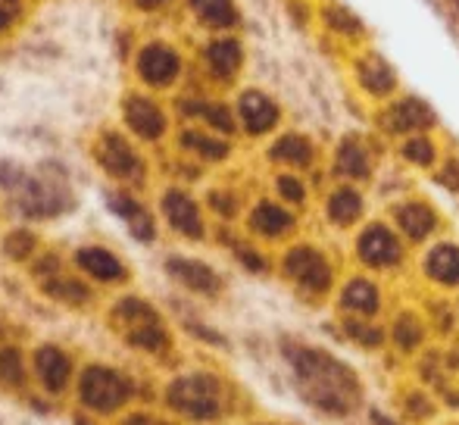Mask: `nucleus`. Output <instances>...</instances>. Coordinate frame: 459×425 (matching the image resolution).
<instances>
[{"mask_svg":"<svg viewBox=\"0 0 459 425\" xmlns=\"http://www.w3.org/2000/svg\"><path fill=\"white\" fill-rule=\"evenodd\" d=\"M381 126L387 132H419V128L435 126V113L419 98H403L381 116Z\"/></svg>","mask_w":459,"mask_h":425,"instance_id":"dca6fc26","label":"nucleus"},{"mask_svg":"<svg viewBox=\"0 0 459 425\" xmlns=\"http://www.w3.org/2000/svg\"><path fill=\"white\" fill-rule=\"evenodd\" d=\"M347 332H351V338H357L359 344L366 347H378L381 344V328H372L366 325V322H347Z\"/></svg>","mask_w":459,"mask_h":425,"instance_id":"e433bc0d","label":"nucleus"},{"mask_svg":"<svg viewBox=\"0 0 459 425\" xmlns=\"http://www.w3.org/2000/svg\"><path fill=\"white\" fill-rule=\"evenodd\" d=\"M394 341H397L403 351H412V347L422 344V325H419L416 317H400L397 328H394Z\"/></svg>","mask_w":459,"mask_h":425,"instance_id":"473e14b6","label":"nucleus"},{"mask_svg":"<svg viewBox=\"0 0 459 425\" xmlns=\"http://www.w3.org/2000/svg\"><path fill=\"white\" fill-rule=\"evenodd\" d=\"M160 210H163L166 222L185 238H204V216H200V207L187 191L182 188H166L163 197H160Z\"/></svg>","mask_w":459,"mask_h":425,"instance_id":"9d476101","label":"nucleus"},{"mask_svg":"<svg viewBox=\"0 0 459 425\" xmlns=\"http://www.w3.org/2000/svg\"><path fill=\"white\" fill-rule=\"evenodd\" d=\"M166 403L187 420H216L219 416V385L210 376L176 378L166 391Z\"/></svg>","mask_w":459,"mask_h":425,"instance_id":"20e7f679","label":"nucleus"},{"mask_svg":"<svg viewBox=\"0 0 459 425\" xmlns=\"http://www.w3.org/2000/svg\"><path fill=\"white\" fill-rule=\"evenodd\" d=\"M25 182H29V172L22 169L19 163H10V160H0V188L4 191H22Z\"/></svg>","mask_w":459,"mask_h":425,"instance_id":"72a5a7b5","label":"nucleus"},{"mask_svg":"<svg viewBox=\"0 0 459 425\" xmlns=\"http://www.w3.org/2000/svg\"><path fill=\"white\" fill-rule=\"evenodd\" d=\"M341 304L351 313L372 317V313L378 310V291H375V285H368L366 279H353L351 285L344 288V294H341Z\"/></svg>","mask_w":459,"mask_h":425,"instance_id":"bb28decb","label":"nucleus"},{"mask_svg":"<svg viewBox=\"0 0 459 425\" xmlns=\"http://www.w3.org/2000/svg\"><path fill=\"white\" fill-rule=\"evenodd\" d=\"M16 207L31 219H54L73 210V191L63 176H50L48 169H41V176H29L25 188L16 191Z\"/></svg>","mask_w":459,"mask_h":425,"instance_id":"7ed1b4c3","label":"nucleus"},{"mask_svg":"<svg viewBox=\"0 0 459 425\" xmlns=\"http://www.w3.org/2000/svg\"><path fill=\"white\" fill-rule=\"evenodd\" d=\"M35 376L50 395L66 391L69 378H73V360L54 344H44L35 351Z\"/></svg>","mask_w":459,"mask_h":425,"instance_id":"4468645a","label":"nucleus"},{"mask_svg":"<svg viewBox=\"0 0 459 425\" xmlns=\"http://www.w3.org/2000/svg\"><path fill=\"white\" fill-rule=\"evenodd\" d=\"M328 25L338 31H344V35H353V31H359V19H353L347 10H341V6H332V10L325 13Z\"/></svg>","mask_w":459,"mask_h":425,"instance_id":"c9c22d12","label":"nucleus"},{"mask_svg":"<svg viewBox=\"0 0 459 425\" xmlns=\"http://www.w3.org/2000/svg\"><path fill=\"white\" fill-rule=\"evenodd\" d=\"M359 212H363V197H359L353 188H341L328 197V219H332V222L351 225Z\"/></svg>","mask_w":459,"mask_h":425,"instance_id":"cd10ccee","label":"nucleus"},{"mask_svg":"<svg viewBox=\"0 0 459 425\" xmlns=\"http://www.w3.org/2000/svg\"><path fill=\"white\" fill-rule=\"evenodd\" d=\"M284 273L297 282L300 288L313 294H322L328 291L332 285V269H328L325 256L313 247H294L288 256H284Z\"/></svg>","mask_w":459,"mask_h":425,"instance_id":"1a4fd4ad","label":"nucleus"},{"mask_svg":"<svg viewBox=\"0 0 459 425\" xmlns=\"http://www.w3.org/2000/svg\"><path fill=\"white\" fill-rule=\"evenodd\" d=\"M294 225V219H290V212L288 210H281L278 204H269V201H263L260 207H256L254 212H250V229L254 231H260V235H266V238H278V235H284V231Z\"/></svg>","mask_w":459,"mask_h":425,"instance_id":"393cba45","label":"nucleus"},{"mask_svg":"<svg viewBox=\"0 0 459 425\" xmlns=\"http://www.w3.org/2000/svg\"><path fill=\"white\" fill-rule=\"evenodd\" d=\"M273 160H281V163H290V166H307L309 160H313V147H309V141L300 138V134H284V138L275 141Z\"/></svg>","mask_w":459,"mask_h":425,"instance_id":"c85d7f7f","label":"nucleus"},{"mask_svg":"<svg viewBox=\"0 0 459 425\" xmlns=\"http://www.w3.org/2000/svg\"><path fill=\"white\" fill-rule=\"evenodd\" d=\"M397 222H400V229H403L406 238L422 241L425 235L435 231L437 219H435V210L425 207V204H406V207L397 210Z\"/></svg>","mask_w":459,"mask_h":425,"instance_id":"5701e85b","label":"nucleus"},{"mask_svg":"<svg viewBox=\"0 0 459 425\" xmlns=\"http://www.w3.org/2000/svg\"><path fill=\"white\" fill-rule=\"evenodd\" d=\"M122 119H126L128 132L141 141H160L169 132V116H166V109L153 98L138 94V91L126 94V100H122Z\"/></svg>","mask_w":459,"mask_h":425,"instance_id":"6e6552de","label":"nucleus"},{"mask_svg":"<svg viewBox=\"0 0 459 425\" xmlns=\"http://www.w3.org/2000/svg\"><path fill=\"white\" fill-rule=\"evenodd\" d=\"M403 157L412 160V163H419V166H431L435 163V144L425 141V138H412V141H406Z\"/></svg>","mask_w":459,"mask_h":425,"instance_id":"f704fd0d","label":"nucleus"},{"mask_svg":"<svg viewBox=\"0 0 459 425\" xmlns=\"http://www.w3.org/2000/svg\"><path fill=\"white\" fill-rule=\"evenodd\" d=\"M210 204H212V210L216 212H222V216H235V197L231 195H225V191H212L210 195Z\"/></svg>","mask_w":459,"mask_h":425,"instance_id":"58836bf2","label":"nucleus"},{"mask_svg":"<svg viewBox=\"0 0 459 425\" xmlns=\"http://www.w3.org/2000/svg\"><path fill=\"white\" fill-rule=\"evenodd\" d=\"M79 395L88 410L113 413V410H119L122 403L128 401L132 388H128L126 376H119V372L109 369V366H88V369L82 372Z\"/></svg>","mask_w":459,"mask_h":425,"instance_id":"0eeeda50","label":"nucleus"},{"mask_svg":"<svg viewBox=\"0 0 459 425\" xmlns=\"http://www.w3.org/2000/svg\"><path fill=\"white\" fill-rule=\"evenodd\" d=\"M75 266L88 275V279L100 282V285H116V282L128 279V269L113 250L97 247V244H85L75 250Z\"/></svg>","mask_w":459,"mask_h":425,"instance_id":"f8f14e48","label":"nucleus"},{"mask_svg":"<svg viewBox=\"0 0 459 425\" xmlns=\"http://www.w3.org/2000/svg\"><path fill=\"white\" fill-rule=\"evenodd\" d=\"M278 195H281L284 201H290V204H300L303 197H307V191H303V185L297 182L294 176H281V178H278Z\"/></svg>","mask_w":459,"mask_h":425,"instance_id":"4c0bfd02","label":"nucleus"},{"mask_svg":"<svg viewBox=\"0 0 459 425\" xmlns=\"http://www.w3.org/2000/svg\"><path fill=\"white\" fill-rule=\"evenodd\" d=\"M94 160L100 163V169L107 172V176L116 178V182H141L147 172L144 157L134 151V144L126 138V134L113 132V128L97 134Z\"/></svg>","mask_w":459,"mask_h":425,"instance_id":"39448f33","label":"nucleus"},{"mask_svg":"<svg viewBox=\"0 0 459 425\" xmlns=\"http://www.w3.org/2000/svg\"><path fill=\"white\" fill-rule=\"evenodd\" d=\"M16 22H19V13H13V10H6L4 4H0V38H6L13 29H16Z\"/></svg>","mask_w":459,"mask_h":425,"instance_id":"a19ab883","label":"nucleus"},{"mask_svg":"<svg viewBox=\"0 0 459 425\" xmlns=\"http://www.w3.org/2000/svg\"><path fill=\"white\" fill-rule=\"evenodd\" d=\"M113 325L122 332V338L138 351L160 353L169 347V332H166L160 313L141 298H122L113 307Z\"/></svg>","mask_w":459,"mask_h":425,"instance_id":"f03ea898","label":"nucleus"},{"mask_svg":"<svg viewBox=\"0 0 459 425\" xmlns=\"http://www.w3.org/2000/svg\"><path fill=\"white\" fill-rule=\"evenodd\" d=\"M359 256H363L368 266H381V269L394 266L400 260V241L385 225H368L363 235H359Z\"/></svg>","mask_w":459,"mask_h":425,"instance_id":"2eb2a0df","label":"nucleus"},{"mask_svg":"<svg viewBox=\"0 0 459 425\" xmlns=\"http://www.w3.org/2000/svg\"><path fill=\"white\" fill-rule=\"evenodd\" d=\"M41 291L48 294V298L60 300V304H69V307H82L91 300V288H88L82 279L66 275V273L48 275V279L41 282Z\"/></svg>","mask_w":459,"mask_h":425,"instance_id":"412c9836","label":"nucleus"},{"mask_svg":"<svg viewBox=\"0 0 459 425\" xmlns=\"http://www.w3.org/2000/svg\"><path fill=\"white\" fill-rule=\"evenodd\" d=\"M238 260H241L247 269H254V273H263V269H266V260H263L260 254H254L250 247H238Z\"/></svg>","mask_w":459,"mask_h":425,"instance_id":"ea45409f","label":"nucleus"},{"mask_svg":"<svg viewBox=\"0 0 459 425\" xmlns=\"http://www.w3.org/2000/svg\"><path fill=\"white\" fill-rule=\"evenodd\" d=\"M338 172L351 178H366L368 176V153L357 141H344L338 151Z\"/></svg>","mask_w":459,"mask_h":425,"instance_id":"c756f323","label":"nucleus"},{"mask_svg":"<svg viewBox=\"0 0 459 425\" xmlns=\"http://www.w3.org/2000/svg\"><path fill=\"white\" fill-rule=\"evenodd\" d=\"M0 378L6 385H22L25 369H22V357H19L16 347H4L0 351Z\"/></svg>","mask_w":459,"mask_h":425,"instance_id":"2f4dec72","label":"nucleus"},{"mask_svg":"<svg viewBox=\"0 0 459 425\" xmlns=\"http://www.w3.org/2000/svg\"><path fill=\"white\" fill-rule=\"evenodd\" d=\"M431 279H437L441 285H459V247L454 244H437L425 260Z\"/></svg>","mask_w":459,"mask_h":425,"instance_id":"4be33fe9","label":"nucleus"},{"mask_svg":"<svg viewBox=\"0 0 459 425\" xmlns=\"http://www.w3.org/2000/svg\"><path fill=\"white\" fill-rule=\"evenodd\" d=\"M134 75L147 88H169L182 75V54L169 41H144L134 50Z\"/></svg>","mask_w":459,"mask_h":425,"instance_id":"423d86ee","label":"nucleus"},{"mask_svg":"<svg viewBox=\"0 0 459 425\" xmlns=\"http://www.w3.org/2000/svg\"><path fill=\"white\" fill-rule=\"evenodd\" d=\"M441 182L447 185V188H454V191H459V166L456 163H450L447 169L441 172Z\"/></svg>","mask_w":459,"mask_h":425,"instance_id":"37998d69","label":"nucleus"},{"mask_svg":"<svg viewBox=\"0 0 459 425\" xmlns=\"http://www.w3.org/2000/svg\"><path fill=\"white\" fill-rule=\"evenodd\" d=\"M0 4H4L6 10H13V13H22L25 10V0H0Z\"/></svg>","mask_w":459,"mask_h":425,"instance_id":"c03bdc74","label":"nucleus"},{"mask_svg":"<svg viewBox=\"0 0 459 425\" xmlns=\"http://www.w3.org/2000/svg\"><path fill=\"white\" fill-rule=\"evenodd\" d=\"M107 207L128 225L134 241L151 244L153 238H157V222H153V216L147 212L144 204L128 195V191H107Z\"/></svg>","mask_w":459,"mask_h":425,"instance_id":"9b49d317","label":"nucleus"},{"mask_svg":"<svg viewBox=\"0 0 459 425\" xmlns=\"http://www.w3.org/2000/svg\"><path fill=\"white\" fill-rule=\"evenodd\" d=\"M182 147L185 151H191V153H197V157H204V160H225L229 157V144H225L222 138H216V134H206V132H200V128H187V132H182Z\"/></svg>","mask_w":459,"mask_h":425,"instance_id":"a878e982","label":"nucleus"},{"mask_svg":"<svg viewBox=\"0 0 459 425\" xmlns=\"http://www.w3.org/2000/svg\"><path fill=\"white\" fill-rule=\"evenodd\" d=\"M166 273H169L176 282H182L187 291L210 294V298L222 291V279L216 275V269H210L206 263H200V260H187V256H169V260H166Z\"/></svg>","mask_w":459,"mask_h":425,"instance_id":"ddd939ff","label":"nucleus"},{"mask_svg":"<svg viewBox=\"0 0 459 425\" xmlns=\"http://www.w3.org/2000/svg\"><path fill=\"white\" fill-rule=\"evenodd\" d=\"M204 63H206V69L212 73V79L229 82L231 75H238V69H241L244 50H241V44H238L235 38H212V41L206 44V50H204Z\"/></svg>","mask_w":459,"mask_h":425,"instance_id":"f3484780","label":"nucleus"},{"mask_svg":"<svg viewBox=\"0 0 459 425\" xmlns=\"http://www.w3.org/2000/svg\"><path fill=\"white\" fill-rule=\"evenodd\" d=\"M288 360L303 388V397L319 410L347 416L359 403V382L341 360L313 347H288Z\"/></svg>","mask_w":459,"mask_h":425,"instance_id":"f257e3e1","label":"nucleus"},{"mask_svg":"<svg viewBox=\"0 0 459 425\" xmlns=\"http://www.w3.org/2000/svg\"><path fill=\"white\" fill-rule=\"evenodd\" d=\"M357 73H359L363 88L368 94H375V98H385V94H391L394 85H397V75H394V69L387 66L378 54H366L363 60L357 63Z\"/></svg>","mask_w":459,"mask_h":425,"instance_id":"6ab92c4d","label":"nucleus"},{"mask_svg":"<svg viewBox=\"0 0 459 425\" xmlns=\"http://www.w3.org/2000/svg\"><path fill=\"white\" fill-rule=\"evenodd\" d=\"M238 116L250 134H266L278 122V107L263 91H244L238 100Z\"/></svg>","mask_w":459,"mask_h":425,"instance_id":"a211bd4d","label":"nucleus"},{"mask_svg":"<svg viewBox=\"0 0 459 425\" xmlns=\"http://www.w3.org/2000/svg\"><path fill=\"white\" fill-rule=\"evenodd\" d=\"M128 4H132L138 13H160V10H166L172 0H128Z\"/></svg>","mask_w":459,"mask_h":425,"instance_id":"79ce46f5","label":"nucleus"},{"mask_svg":"<svg viewBox=\"0 0 459 425\" xmlns=\"http://www.w3.org/2000/svg\"><path fill=\"white\" fill-rule=\"evenodd\" d=\"M35 250H38V235L29 229H13L10 235L4 238V254L16 263H25Z\"/></svg>","mask_w":459,"mask_h":425,"instance_id":"7c9ffc66","label":"nucleus"},{"mask_svg":"<svg viewBox=\"0 0 459 425\" xmlns=\"http://www.w3.org/2000/svg\"><path fill=\"white\" fill-rule=\"evenodd\" d=\"M191 13L212 31H225L238 25V6L235 0H187Z\"/></svg>","mask_w":459,"mask_h":425,"instance_id":"aec40b11","label":"nucleus"},{"mask_svg":"<svg viewBox=\"0 0 459 425\" xmlns=\"http://www.w3.org/2000/svg\"><path fill=\"white\" fill-rule=\"evenodd\" d=\"M185 116H194V119H204L210 128L229 134L235 132V119H231V109L225 104H216V100H185L182 104Z\"/></svg>","mask_w":459,"mask_h":425,"instance_id":"b1692460","label":"nucleus"}]
</instances>
